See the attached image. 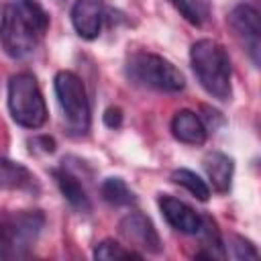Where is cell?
I'll return each instance as SVG.
<instances>
[{"mask_svg": "<svg viewBox=\"0 0 261 261\" xmlns=\"http://www.w3.org/2000/svg\"><path fill=\"white\" fill-rule=\"evenodd\" d=\"M49 27V14L37 0H10L0 18V43L12 59L29 57Z\"/></svg>", "mask_w": 261, "mask_h": 261, "instance_id": "cell-1", "label": "cell"}, {"mask_svg": "<svg viewBox=\"0 0 261 261\" xmlns=\"http://www.w3.org/2000/svg\"><path fill=\"white\" fill-rule=\"evenodd\" d=\"M190 63L192 69L200 82V86L216 100H230L232 96V67L226 49L212 41V39H200L190 49Z\"/></svg>", "mask_w": 261, "mask_h": 261, "instance_id": "cell-2", "label": "cell"}, {"mask_svg": "<svg viewBox=\"0 0 261 261\" xmlns=\"http://www.w3.org/2000/svg\"><path fill=\"white\" fill-rule=\"evenodd\" d=\"M126 77L143 88L159 90V92H181L186 86L184 73L165 57L155 55V53H145L139 51L126 59L124 65Z\"/></svg>", "mask_w": 261, "mask_h": 261, "instance_id": "cell-3", "label": "cell"}, {"mask_svg": "<svg viewBox=\"0 0 261 261\" xmlns=\"http://www.w3.org/2000/svg\"><path fill=\"white\" fill-rule=\"evenodd\" d=\"M8 110L16 124L39 128L47 120V106L33 73H16L8 82Z\"/></svg>", "mask_w": 261, "mask_h": 261, "instance_id": "cell-4", "label": "cell"}, {"mask_svg": "<svg viewBox=\"0 0 261 261\" xmlns=\"http://www.w3.org/2000/svg\"><path fill=\"white\" fill-rule=\"evenodd\" d=\"M45 216L41 210H22L6 216L0 222V259H18L35 247Z\"/></svg>", "mask_w": 261, "mask_h": 261, "instance_id": "cell-5", "label": "cell"}, {"mask_svg": "<svg viewBox=\"0 0 261 261\" xmlns=\"http://www.w3.org/2000/svg\"><path fill=\"white\" fill-rule=\"evenodd\" d=\"M53 86L67 128L73 135H86L90 130V104L84 82L73 71L63 69L57 71Z\"/></svg>", "mask_w": 261, "mask_h": 261, "instance_id": "cell-6", "label": "cell"}, {"mask_svg": "<svg viewBox=\"0 0 261 261\" xmlns=\"http://www.w3.org/2000/svg\"><path fill=\"white\" fill-rule=\"evenodd\" d=\"M228 24L237 33V37H241L251 61L257 67L261 53V20L257 8H253L251 4H237L228 14Z\"/></svg>", "mask_w": 261, "mask_h": 261, "instance_id": "cell-7", "label": "cell"}, {"mask_svg": "<svg viewBox=\"0 0 261 261\" xmlns=\"http://www.w3.org/2000/svg\"><path fill=\"white\" fill-rule=\"evenodd\" d=\"M120 234L126 239V243H130L133 249H141L145 253H161L163 245L159 239V232L155 228V224L151 222L149 216L141 214V212H130L126 214L120 224H118Z\"/></svg>", "mask_w": 261, "mask_h": 261, "instance_id": "cell-8", "label": "cell"}, {"mask_svg": "<svg viewBox=\"0 0 261 261\" xmlns=\"http://www.w3.org/2000/svg\"><path fill=\"white\" fill-rule=\"evenodd\" d=\"M159 210L163 218L179 232L184 234H198L202 226V216L188 206L186 202L173 198V196H161L159 198Z\"/></svg>", "mask_w": 261, "mask_h": 261, "instance_id": "cell-9", "label": "cell"}, {"mask_svg": "<svg viewBox=\"0 0 261 261\" xmlns=\"http://www.w3.org/2000/svg\"><path fill=\"white\" fill-rule=\"evenodd\" d=\"M71 24L75 33L92 41L100 35L102 29V6L98 0H75L71 6Z\"/></svg>", "mask_w": 261, "mask_h": 261, "instance_id": "cell-10", "label": "cell"}, {"mask_svg": "<svg viewBox=\"0 0 261 261\" xmlns=\"http://www.w3.org/2000/svg\"><path fill=\"white\" fill-rule=\"evenodd\" d=\"M171 133L177 141H181L186 145H202L206 141L208 128L196 112L177 110L171 118Z\"/></svg>", "mask_w": 261, "mask_h": 261, "instance_id": "cell-11", "label": "cell"}, {"mask_svg": "<svg viewBox=\"0 0 261 261\" xmlns=\"http://www.w3.org/2000/svg\"><path fill=\"white\" fill-rule=\"evenodd\" d=\"M202 163H204V171H206L212 188L220 194H226L232 184V171H234L232 157H228L222 151H210V153H206Z\"/></svg>", "mask_w": 261, "mask_h": 261, "instance_id": "cell-12", "label": "cell"}, {"mask_svg": "<svg viewBox=\"0 0 261 261\" xmlns=\"http://www.w3.org/2000/svg\"><path fill=\"white\" fill-rule=\"evenodd\" d=\"M53 177H55V181H57L59 192L63 194V198H65L73 208H77L80 212H88V210L92 208L86 188L80 184V179H77L69 169H65V165L53 169Z\"/></svg>", "mask_w": 261, "mask_h": 261, "instance_id": "cell-13", "label": "cell"}, {"mask_svg": "<svg viewBox=\"0 0 261 261\" xmlns=\"http://www.w3.org/2000/svg\"><path fill=\"white\" fill-rule=\"evenodd\" d=\"M0 188L6 190H37V177L18 161L0 157Z\"/></svg>", "mask_w": 261, "mask_h": 261, "instance_id": "cell-14", "label": "cell"}, {"mask_svg": "<svg viewBox=\"0 0 261 261\" xmlns=\"http://www.w3.org/2000/svg\"><path fill=\"white\" fill-rule=\"evenodd\" d=\"M100 194L112 206H130L137 200L122 177H106L100 186Z\"/></svg>", "mask_w": 261, "mask_h": 261, "instance_id": "cell-15", "label": "cell"}, {"mask_svg": "<svg viewBox=\"0 0 261 261\" xmlns=\"http://www.w3.org/2000/svg\"><path fill=\"white\" fill-rule=\"evenodd\" d=\"M171 181L177 184V186H181V188H186L192 196H196V198L202 200V202H206V200L210 198V188H208V184H206L198 173H194V171H190V169H186V167L175 169V171L171 173Z\"/></svg>", "mask_w": 261, "mask_h": 261, "instance_id": "cell-16", "label": "cell"}, {"mask_svg": "<svg viewBox=\"0 0 261 261\" xmlns=\"http://www.w3.org/2000/svg\"><path fill=\"white\" fill-rule=\"evenodd\" d=\"M94 259L100 261H118V259H141V253L133 251V249H124L122 245H118L112 239H106L102 243L96 245L94 249Z\"/></svg>", "mask_w": 261, "mask_h": 261, "instance_id": "cell-17", "label": "cell"}, {"mask_svg": "<svg viewBox=\"0 0 261 261\" xmlns=\"http://www.w3.org/2000/svg\"><path fill=\"white\" fill-rule=\"evenodd\" d=\"M232 251H234V257L237 259H259V251L255 249V245L245 239V237H232Z\"/></svg>", "mask_w": 261, "mask_h": 261, "instance_id": "cell-18", "label": "cell"}, {"mask_svg": "<svg viewBox=\"0 0 261 261\" xmlns=\"http://www.w3.org/2000/svg\"><path fill=\"white\" fill-rule=\"evenodd\" d=\"M171 4L179 10V14L188 20V22H192V24H196V27H200V16H198V10L194 8V4L190 2V0H171Z\"/></svg>", "mask_w": 261, "mask_h": 261, "instance_id": "cell-19", "label": "cell"}, {"mask_svg": "<svg viewBox=\"0 0 261 261\" xmlns=\"http://www.w3.org/2000/svg\"><path fill=\"white\" fill-rule=\"evenodd\" d=\"M104 124L108 128H118L122 124V110L118 106H110L106 112H104Z\"/></svg>", "mask_w": 261, "mask_h": 261, "instance_id": "cell-20", "label": "cell"}, {"mask_svg": "<svg viewBox=\"0 0 261 261\" xmlns=\"http://www.w3.org/2000/svg\"><path fill=\"white\" fill-rule=\"evenodd\" d=\"M31 143H33V145H41L39 149H41L43 153H53V151H55V141H53L51 137H37V139H33Z\"/></svg>", "mask_w": 261, "mask_h": 261, "instance_id": "cell-21", "label": "cell"}]
</instances>
